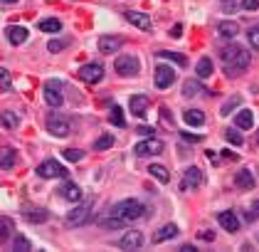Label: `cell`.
<instances>
[{
    "label": "cell",
    "mask_w": 259,
    "mask_h": 252,
    "mask_svg": "<svg viewBox=\"0 0 259 252\" xmlns=\"http://www.w3.org/2000/svg\"><path fill=\"white\" fill-rule=\"evenodd\" d=\"M222 67L227 74H239L249 67V52L242 47V45H230L222 50Z\"/></svg>",
    "instance_id": "cell-1"
},
{
    "label": "cell",
    "mask_w": 259,
    "mask_h": 252,
    "mask_svg": "<svg viewBox=\"0 0 259 252\" xmlns=\"http://www.w3.org/2000/svg\"><path fill=\"white\" fill-rule=\"evenodd\" d=\"M144 215H146V205L141 200H136V198H126V200L116 203L114 208H111V218L121 220L123 225L134 223V220H141Z\"/></svg>",
    "instance_id": "cell-2"
},
{
    "label": "cell",
    "mask_w": 259,
    "mask_h": 252,
    "mask_svg": "<svg viewBox=\"0 0 259 252\" xmlns=\"http://www.w3.org/2000/svg\"><path fill=\"white\" fill-rule=\"evenodd\" d=\"M91 208H94V200L89 198L84 203H79V205H74L69 213H67V218H64V223L69 225V227H79V225H86L91 220Z\"/></svg>",
    "instance_id": "cell-3"
},
{
    "label": "cell",
    "mask_w": 259,
    "mask_h": 252,
    "mask_svg": "<svg viewBox=\"0 0 259 252\" xmlns=\"http://www.w3.org/2000/svg\"><path fill=\"white\" fill-rule=\"evenodd\" d=\"M114 72L118 74V77H134V74H139V59H136L134 55L116 57Z\"/></svg>",
    "instance_id": "cell-4"
},
{
    "label": "cell",
    "mask_w": 259,
    "mask_h": 252,
    "mask_svg": "<svg viewBox=\"0 0 259 252\" xmlns=\"http://www.w3.org/2000/svg\"><path fill=\"white\" fill-rule=\"evenodd\" d=\"M45 124H47V131H50L55 139H64V136H69V131H72L69 121H67L64 116H59V114H50Z\"/></svg>",
    "instance_id": "cell-5"
},
{
    "label": "cell",
    "mask_w": 259,
    "mask_h": 252,
    "mask_svg": "<svg viewBox=\"0 0 259 252\" xmlns=\"http://www.w3.org/2000/svg\"><path fill=\"white\" fill-rule=\"evenodd\" d=\"M35 171H37V176H40V178H67V173H69V171L62 166V163H57L55 158L42 161V163L35 168Z\"/></svg>",
    "instance_id": "cell-6"
},
{
    "label": "cell",
    "mask_w": 259,
    "mask_h": 252,
    "mask_svg": "<svg viewBox=\"0 0 259 252\" xmlns=\"http://www.w3.org/2000/svg\"><path fill=\"white\" fill-rule=\"evenodd\" d=\"M77 77L86 84H99L104 79V67H101L99 62H89V64H84V67L77 72Z\"/></svg>",
    "instance_id": "cell-7"
},
{
    "label": "cell",
    "mask_w": 259,
    "mask_h": 252,
    "mask_svg": "<svg viewBox=\"0 0 259 252\" xmlns=\"http://www.w3.org/2000/svg\"><path fill=\"white\" fill-rule=\"evenodd\" d=\"M134 153L136 156H158V153H163V141L153 139V136H148L146 141H139L136 146H134Z\"/></svg>",
    "instance_id": "cell-8"
},
{
    "label": "cell",
    "mask_w": 259,
    "mask_h": 252,
    "mask_svg": "<svg viewBox=\"0 0 259 252\" xmlns=\"http://www.w3.org/2000/svg\"><path fill=\"white\" fill-rule=\"evenodd\" d=\"M45 102L50 104V107H62V82L59 79H47L45 82Z\"/></svg>",
    "instance_id": "cell-9"
},
{
    "label": "cell",
    "mask_w": 259,
    "mask_h": 252,
    "mask_svg": "<svg viewBox=\"0 0 259 252\" xmlns=\"http://www.w3.org/2000/svg\"><path fill=\"white\" fill-rule=\"evenodd\" d=\"M202 171L200 168H195V166H188L185 171H183V183H180V191H195V188H200L202 186Z\"/></svg>",
    "instance_id": "cell-10"
},
{
    "label": "cell",
    "mask_w": 259,
    "mask_h": 252,
    "mask_svg": "<svg viewBox=\"0 0 259 252\" xmlns=\"http://www.w3.org/2000/svg\"><path fill=\"white\" fill-rule=\"evenodd\" d=\"M153 74H156V87L158 89H168L175 82V72H173V67H168V64H158Z\"/></svg>",
    "instance_id": "cell-11"
},
{
    "label": "cell",
    "mask_w": 259,
    "mask_h": 252,
    "mask_svg": "<svg viewBox=\"0 0 259 252\" xmlns=\"http://www.w3.org/2000/svg\"><path fill=\"white\" fill-rule=\"evenodd\" d=\"M141 245H144V235H141L139 230H126L123 237L118 240V247H121V250H139Z\"/></svg>",
    "instance_id": "cell-12"
},
{
    "label": "cell",
    "mask_w": 259,
    "mask_h": 252,
    "mask_svg": "<svg viewBox=\"0 0 259 252\" xmlns=\"http://www.w3.org/2000/svg\"><path fill=\"white\" fill-rule=\"evenodd\" d=\"M121 45H123V40L116 37V35H104V37H99V52H101V55H114V52L121 50Z\"/></svg>",
    "instance_id": "cell-13"
},
{
    "label": "cell",
    "mask_w": 259,
    "mask_h": 252,
    "mask_svg": "<svg viewBox=\"0 0 259 252\" xmlns=\"http://www.w3.org/2000/svg\"><path fill=\"white\" fill-rule=\"evenodd\" d=\"M126 20L134 25V28L144 30V32H148V30L153 28V23H151V18L146 15V13H139V10H126Z\"/></svg>",
    "instance_id": "cell-14"
},
{
    "label": "cell",
    "mask_w": 259,
    "mask_h": 252,
    "mask_svg": "<svg viewBox=\"0 0 259 252\" xmlns=\"http://www.w3.org/2000/svg\"><path fill=\"white\" fill-rule=\"evenodd\" d=\"M59 196L64 200H69V203H77V200H82V188L74 181H64L62 188H59Z\"/></svg>",
    "instance_id": "cell-15"
},
{
    "label": "cell",
    "mask_w": 259,
    "mask_h": 252,
    "mask_svg": "<svg viewBox=\"0 0 259 252\" xmlns=\"http://www.w3.org/2000/svg\"><path fill=\"white\" fill-rule=\"evenodd\" d=\"M5 35H8V42L10 45H23L25 40H28V28H23V25H8V30H5Z\"/></svg>",
    "instance_id": "cell-16"
},
{
    "label": "cell",
    "mask_w": 259,
    "mask_h": 252,
    "mask_svg": "<svg viewBox=\"0 0 259 252\" xmlns=\"http://www.w3.org/2000/svg\"><path fill=\"white\" fill-rule=\"evenodd\" d=\"M128 107H131V112L136 114V116H141V119H144L146 114H148V107H151V99H148L146 94H136V97H131Z\"/></svg>",
    "instance_id": "cell-17"
},
{
    "label": "cell",
    "mask_w": 259,
    "mask_h": 252,
    "mask_svg": "<svg viewBox=\"0 0 259 252\" xmlns=\"http://www.w3.org/2000/svg\"><path fill=\"white\" fill-rule=\"evenodd\" d=\"M234 186H237L239 191H252V188H254V176H252V171H247V168L237 171V176H234Z\"/></svg>",
    "instance_id": "cell-18"
},
{
    "label": "cell",
    "mask_w": 259,
    "mask_h": 252,
    "mask_svg": "<svg viewBox=\"0 0 259 252\" xmlns=\"http://www.w3.org/2000/svg\"><path fill=\"white\" fill-rule=\"evenodd\" d=\"M217 223L222 225L227 232H237V230H239V218H237L232 210H222V213L217 215Z\"/></svg>",
    "instance_id": "cell-19"
},
{
    "label": "cell",
    "mask_w": 259,
    "mask_h": 252,
    "mask_svg": "<svg viewBox=\"0 0 259 252\" xmlns=\"http://www.w3.org/2000/svg\"><path fill=\"white\" fill-rule=\"evenodd\" d=\"M217 32H220V37H225V40H234L237 32H239V25H237L234 20H222V23L217 25Z\"/></svg>",
    "instance_id": "cell-20"
},
{
    "label": "cell",
    "mask_w": 259,
    "mask_h": 252,
    "mask_svg": "<svg viewBox=\"0 0 259 252\" xmlns=\"http://www.w3.org/2000/svg\"><path fill=\"white\" fill-rule=\"evenodd\" d=\"M175 235H178V227H175L173 223H168V225H163V227L153 235V242H156V245H158V242H166V240H173Z\"/></svg>",
    "instance_id": "cell-21"
},
{
    "label": "cell",
    "mask_w": 259,
    "mask_h": 252,
    "mask_svg": "<svg viewBox=\"0 0 259 252\" xmlns=\"http://www.w3.org/2000/svg\"><path fill=\"white\" fill-rule=\"evenodd\" d=\"M183 119H185L188 126H202V124H205V114H202L200 109H185V112H183Z\"/></svg>",
    "instance_id": "cell-22"
},
{
    "label": "cell",
    "mask_w": 259,
    "mask_h": 252,
    "mask_svg": "<svg viewBox=\"0 0 259 252\" xmlns=\"http://www.w3.org/2000/svg\"><path fill=\"white\" fill-rule=\"evenodd\" d=\"M13 235H15V223L3 215V218H0V242H8Z\"/></svg>",
    "instance_id": "cell-23"
},
{
    "label": "cell",
    "mask_w": 259,
    "mask_h": 252,
    "mask_svg": "<svg viewBox=\"0 0 259 252\" xmlns=\"http://www.w3.org/2000/svg\"><path fill=\"white\" fill-rule=\"evenodd\" d=\"M23 215H25V220H28V223H47V220H50V213H47V210H42V208L25 210Z\"/></svg>",
    "instance_id": "cell-24"
},
{
    "label": "cell",
    "mask_w": 259,
    "mask_h": 252,
    "mask_svg": "<svg viewBox=\"0 0 259 252\" xmlns=\"http://www.w3.org/2000/svg\"><path fill=\"white\" fill-rule=\"evenodd\" d=\"M0 124H3L5 129L15 131V129L20 126V116H18L15 112H0Z\"/></svg>",
    "instance_id": "cell-25"
},
{
    "label": "cell",
    "mask_w": 259,
    "mask_h": 252,
    "mask_svg": "<svg viewBox=\"0 0 259 252\" xmlns=\"http://www.w3.org/2000/svg\"><path fill=\"white\" fill-rule=\"evenodd\" d=\"M202 92H207V89H205L198 79H185V82H183V94H185V97H198Z\"/></svg>",
    "instance_id": "cell-26"
},
{
    "label": "cell",
    "mask_w": 259,
    "mask_h": 252,
    "mask_svg": "<svg viewBox=\"0 0 259 252\" xmlns=\"http://www.w3.org/2000/svg\"><path fill=\"white\" fill-rule=\"evenodd\" d=\"M148 173H151L156 181H161V183H168V181H171V173H168V168L161 166V163H151V166H148Z\"/></svg>",
    "instance_id": "cell-27"
},
{
    "label": "cell",
    "mask_w": 259,
    "mask_h": 252,
    "mask_svg": "<svg viewBox=\"0 0 259 252\" xmlns=\"http://www.w3.org/2000/svg\"><path fill=\"white\" fill-rule=\"evenodd\" d=\"M195 74H198V79H207V77L212 74V59H210V57H202L200 62H198Z\"/></svg>",
    "instance_id": "cell-28"
},
{
    "label": "cell",
    "mask_w": 259,
    "mask_h": 252,
    "mask_svg": "<svg viewBox=\"0 0 259 252\" xmlns=\"http://www.w3.org/2000/svg\"><path fill=\"white\" fill-rule=\"evenodd\" d=\"M15 158H18V156H15V151H13V148H8V146H5V148H0V168H5V171H8V168H13L15 166Z\"/></svg>",
    "instance_id": "cell-29"
},
{
    "label": "cell",
    "mask_w": 259,
    "mask_h": 252,
    "mask_svg": "<svg viewBox=\"0 0 259 252\" xmlns=\"http://www.w3.org/2000/svg\"><path fill=\"white\" fill-rule=\"evenodd\" d=\"M234 124L239 126V129H252V124H254V114L252 112H239L237 116H234Z\"/></svg>",
    "instance_id": "cell-30"
},
{
    "label": "cell",
    "mask_w": 259,
    "mask_h": 252,
    "mask_svg": "<svg viewBox=\"0 0 259 252\" xmlns=\"http://www.w3.org/2000/svg\"><path fill=\"white\" fill-rule=\"evenodd\" d=\"M114 146V134H101L99 139L94 141V151H106Z\"/></svg>",
    "instance_id": "cell-31"
},
{
    "label": "cell",
    "mask_w": 259,
    "mask_h": 252,
    "mask_svg": "<svg viewBox=\"0 0 259 252\" xmlns=\"http://www.w3.org/2000/svg\"><path fill=\"white\" fill-rule=\"evenodd\" d=\"M37 28L42 30V32H59V30H62V23H59L57 18H47V20H40Z\"/></svg>",
    "instance_id": "cell-32"
},
{
    "label": "cell",
    "mask_w": 259,
    "mask_h": 252,
    "mask_svg": "<svg viewBox=\"0 0 259 252\" xmlns=\"http://www.w3.org/2000/svg\"><path fill=\"white\" fill-rule=\"evenodd\" d=\"M158 55L166 57V59H171V62H175V64H180V67H185V64H188V57H185V55H178V52H171V50H161Z\"/></svg>",
    "instance_id": "cell-33"
},
{
    "label": "cell",
    "mask_w": 259,
    "mask_h": 252,
    "mask_svg": "<svg viewBox=\"0 0 259 252\" xmlns=\"http://www.w3.org/2000/svg\"><path fill=\"white\" fill-rule=\"evenodd\" d=\"M13 250L30 252V250H32V242H30L28 237H23V235H15V240H13Z\"/></svg>",
    "instance_id": "cell-34"
},
{
    "label": "cell",
    "mask_w": 259,
    "mask_h": 252,
    "mask_svg": "<svg viewBox=\"0 0 259 252\" xmlns=\"http://www.w3.org/2000/svg\"><path fill=\"white\" fill-rule=\"evenodd\" d=\"M62 156H64L67 161H74V163H77V161H82V158H84V151H77V148H64V151H62Z\"/></svg>",
    "instance_id": "cell-35"
},
{
    "label": "cell",
    "mask_w": 259,
    "mask_h": 252,
    "mask_svg": "<svg viewBox=\"0 0 259 252\" xmlns=\"http://www.w3.org/2000/svg\"><path fill=\"white\" fill-rule=\"evenodd\" d=\"M109 121H111L114 126H123V124H126V119H123V112H121L118 107H114V109H111V114H109Z\"/></svg>",
    "instance_id": "cell-36"
},
{
    "label": "cell",
    "mask_w": 259,
    "mask_h": 252,
    "mask_svg": "<svg viewBox=\"0 0 259 252\" xmlns=\"http://www.w3.org/2000/svg\"><path fill=\"white\" fill-rule=\"evenodd\" d=\"M64 47H69V40H50V42H47V50H50V52H62Z\"/></svg>",
    "instance_id": "cell-37"
},
{
    "label": "cell",
    "mask_w": 259,
    "mask_h": 252,
    "mask_svg": "<svg viewBox=\"0 0 259 252\" xmlns=\"http://www.w3.org/2000/svg\"><path fill=\"white\" fill-rule=\"evenodd\" d=\"M10 84H13V74H10L5 67H0V87H3V89H10Z\"/></svg>",
    "instance_id": "cell-38"
},
{
    "label": "cell",
    "mask_w": 259,
    "mask_h": 252,
    "mask_svg": "<svg viewBox=\"0 0 259 252\" xmlns=\"http://www.w3.org/2000/svg\"><path fill=\"white\" fill-rule=\"evenodd\" d=\"M237 104H239V97H232V99H227V102H225V107H222V116H227V114L232 112V109H234V107H237Z\"/></svg>",
    "instance_id": "cell-39"
},
{
    "label": "cell",
    "mask_w": 259,
    "mask_h": 252,
    "mask_svg": "<svg viewBox=\"0 0 259 252\" xmlns=\"http://www.w3.org/2000/svg\"><path fill=\"white\" fill-rule=\"evenodd\" d=\"M247 37H249V45H252L254 50H259V28H252L247 32Z\"/></svg>",
    "instance_id": "cell-40"
},
{
    "label": "cell",
    "mask_w": 259,
    "mask_h": 252,
    "mask_svg": "<svg viewBox=\"0 0 259 252\" xmlns=\"http://www.w3.org/2000/svg\"><path fill=\"white\" fill-rule=\"evenodd\" d=\"M225 139L230 141V143H234V146H239V143H242V136H239V134H237V131H227V134H225Z\"/></svg>",
    "instance_id": "cell-41"
},
{
    "label": "cell",
    "mask_w": 259,
    "mask_h": 252,
    "mask_svg": "<svg viewBox=\"0 0 259 252\" xmlns=\"http://www.w3.org/2000/svg\"><path fill=\"white\" fill-rule=\"evenodd\" d=\"M242 8L252 13V10H257L259 8V0H242Z\"/></svg>",
    "instance_id": "cell-42"
},
{
    "label": "cell",
    "mask_w": 259,
    "mask_h": 252,
    "mask_svg": "<svg viewBox=\"0 0 259 252\" xmlns=\"http://www.w3.org/2000/svg\"><path fill=\"white\" fill-rule=\"evenodd\" d=\"M198 237L205 240V242H212V240H215V232H210V230H200V232H198Z\"/></svg>",
    "instance_id": "cell-43"
},
{
    "label": "cell",
    "mask_w": 259,
    "mask_h": 252,
    "mask_svg": "<svg viewBox=\"0 0 259 252\" xmlns=\"http://www.w3.org/2000/svg\"><path fill=\"white\" fill-rule=\"evenodd\" d=\"M136 134H139V136H144V139H148V136H153V129H151V126H139V129H136Z\"/></svg>",
    "instance_id": "cell-44"
},
{
    "label": "cell",
    "mask_w": 259,
    "mask_h": 252,
    "mask_svg": "<svg viewBox=\"0 0 259 252\" xmlns=\"http://www.w3.org/2000/svg\"><path fill=\"white\" fill-rule=\"evenodd\" d=\"M180 35H183V25H175L171 30V37H180Z\"/></svg>",
    "instance_id": "cell-45"
},
{
    "label": "cell",
    "mask_w": 259,
    "mask_h": 252,
    "mask_svg": "<svg viewBox=\"0 0 259 252\" xmlns=\"http://www.w3.org/2000/svg\"><path fill=\"white\" fill-rule=\"evenodd\" d=\"M249 210L254 213V218H259V200H254V203H252V208H249Z\"/></svg>",
    "instance_id": "cell-46"
},
{
    "label": "cell",
    "mask_w": 259,
    "mask_h": 252,
    "mask_svg": "<svg viewBox=\"0 0 259 252\" xmlns=\"http://www.w3.org/2000/svg\"><path fill=\"white\" fill-rule=\"evenodd\" d=\"M183 139H188V141H200V136H193V134H188V131H183Z\"/></svg>",
    "instance_id": "cell-47"
},
{
    "label": "cell",
    "mask_w": 259,
    "mask_h": 252,
    "mask_svg": "<svg viewBox=\"0 0 259 252\" xmlns=\"http://www.w3.org/2000/svg\"><path fill=\"white\" fill-rule=\"evenodd\" d=\"M193 250H195L193 245H183V247H180V252H193Z\"/></svg>",
    "instance_id": "cell-48"
},
{
    "label": "cell",
    "mask_w": 259,
    "mask_h": 252,
    "mask_svg": "<svg viewBox=\"0 0 259 252\" xmlns=\"http://www.w3.org/2000/svg\"><path fill=\"white\" fill-rule=\"evenodd\" d=\"M3 3H5V5H15L18 0H3Z\"/></svg>",
    "instance_id": "cell-49"
}]
</instances>
